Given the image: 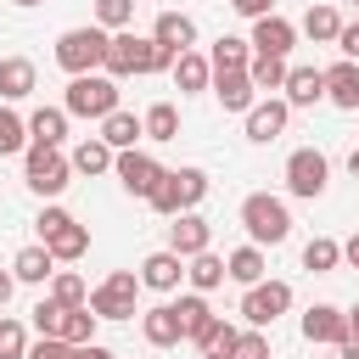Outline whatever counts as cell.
I'll list each match as a JSON object with an SVG mask.
<instances>
[{"instance_id":"cell-1","label":"cell","mask_w":359,"mask_h":359,"mask_svg":"<svg viewBox=\"0 0 359 359\" xmlns=\"http://www.w3.org/2000/svg\"><path fill=\"white\" fill-rule=\"evenodd\" d=\"M174 67V50H163L151 34H135V28H118L112 39H107V67L101 73H112V79H140V73H168Z\"/></svg>"},{"instance_id":"cell-2","label":"cell","mask_w":359,"mask_h":359,"mask_svg":"<svg viewBox=\"0 0 359 359\" xmlns=\"http://www.w3.org/2000/svg\"><path fill=\"white\" fill-rule=\"evenodd\" d=\"M107 28L95 22V28H67L62 39H56V67L67 73V79H79V73H101L107 67Z\"/></svg>"},{"instance_id":"cell-3","label":"cell","mask_w":359,"mask_h":359,"mask_svg":"<svg viewBox=\"0 0 359 359\" xmlns=\"http://www.w3.org/2000/svg\"><path fill=\"white\" fill-rule=\"evenodd\" d=\"M241 230H247L258 247H280V241L292 236V208H286L280 196H269V191H252V196L241 202Z\"/></svg>"},{"instance_id":"cell-4","label":"cell","mask_w":359,"mask_h":359,"mask_svg":"<svg viewBox=\"0 0 359 359\" xmlns=\"http://www.w3.org/2000/svg\"><path fill=\"white\" fill-rule=\"evenodd\" d=\"M34 230H39V241L56 252V264H79L84 252H90V230L67 213V208H39V219H34Z\"/></svg>"},{"instance_id":"cell-5","label":"cell","mask_w":359,"mask_h":359,"mask_svg":"<svg viewBox=\"0 0 359 359\" xmlns=\"http://www.w3.org/2000/svg\"><path fill=\"white\" fill-rule=\"evenodd\" d=\"M22 180L34 196H62L73 185V157H62V146H28L22 151Z\"/></svg>"},{"instance_id":"cell-6","label":"cell","mask_w":359,"mask_h":359,"mask_svg":"<svg viewBox=\"0 0 359 359\" xmlns=\"http://www.w3.org/2000/svg\"><path fill=\"white\" fill-rule=\"evenodd\" d=\"M62 107L73 112V118H107V112H118V79L112 73H79V79H67V95H62Z\"/></svg>"},{"instance_id":"cell-7","label":"cell","mask_w":359,"mask_h":359,"mask_svg":"<svg viewBox=\"0 0 359 359\" xmlns=\"http://www.w3.org/2000/svg\"><path fill=\"white\" fill-rule=\"evenodd\" d=\"M325 185H331V157L320 146H297L286 157V191L303 196V202H314V196H325Z\"/></svg>"},{"instance_id":"cell-8","label":"cell","mask_w":359,"mask_h":359,"mask_svg":"<svg viewBox=\"0 0 359 359\" xmlns=\"http://www.w3.org/2000/svg\"><path fill=\"white\" fill-rule=\"evenodd\" d=\"M286 309H292V280H269V275H264L258 286H247V292H241V320H247V325H258V331H269Z\"/></svg>"},{"instance_id":"cell-9","label":"cell","mask_w":359,"mask_h":359,"mask_svg":"<svg viewBox=\"0 0 359 359\" xmlns=\"http://www.w3.org/2000/svg\"><path fill=\"white\" fill-rule=\"evenodd\" d=\"M135 292H140V275L135 269H112L95 292H90V309L101 320H135Z\"/></svg>"},{"instance_id":"cell-10","label":"cell","mask_w":359,"mask_h":359,"mask_svg":"<svg viewBox=\"0 0 359 359\" xmlns=\"http://www.w3.org/2000/svg\"><path fill=\"white\" fill-rule=\"evenodd\" d=\"M112 174H118V185H123L129 196H151V191H157V180H163L168 168H163L151 151H140V146H135V151H118Z\"/></svg>"},{"instance_id":"cell-11","label":"cell","mask_w":359,"mask_h":359,"mask_svg":"<svg viewBox=\"0 0 359 359\" xmlns=\"http://www.w3.org/2000/svg\"><path fill=\"white\" fill-rule=\"evenodd\" d=\"M353 331H348V309L337 303H309L303 309V342H325V348H342Z\"/></svg>"},{"instance_id":"cell-12","label":"cell","mask_w":359,"mask_h":359,"mask_svg":"<svg viewBox=\"0 0 359 359\" xmlns=\"http://www.w3.org/2000/svg\"><path fill=\"white\" fill-rule=\"evenodd\" d=\"M208 90L219 95V107H224V112H241V118H247V112H252V101H258V84H252V73H247V67H219Z\"/></svg>"},{"instance_id":"cell-13","label":"cell","mask_w":359,"mask_h":359,"mask_svg":"<svg viewBox=\"0 0 359 359\" xmlns=\"http://www.w3.org/2000/svg\"><path fill=\"white\" fill-rule=\"evenodd\" d=\"M168 247H174L180 258H196V252H208V247H213V224H208L196 208H185V213H174V219H168Z\"/></svg>"},{"instance_id":"cell-14","label":"cell","mask_w":359,"mask_h":359,"mask_svg":"<svg viewBox=\"0 0 359 359\" xmlns=\"http://www.w3.org/2000/svg\"><path fill=\"white\" fill-rule=\"evenodd\" d=\"M286 118H292L286 95L252 101V112H247V140H252V146H269V140H280V135H286Z\"/></svg>"},{"instance_id":"cell-15","label":"cell","mask_w":359,"mask_h":359,"mask_svg":"<svg viewBox=\"0 0 359 359\" xmlns=\"http://www.w3.org/2000/svg\"><path fill=\"white\" fill-rule=\"evenodd\" d=\"M180 280H185V258H180L174 247L140 258V286H151V292H180Z\"/></svg>"},{"instance_id":"cell-16","label":"cell","mask_w":359,"mask_h":359,"mask_svg":"<svg viewBox=\"0 0 359 359\" xmlns=\"http://www.w3.org/2000/svg\"><path fill=\"white\" fill-rule=\"evenodd\" d=\"M140 331H146L151 348H180V342H185V325H180V309H174V303L146 309V314H140Z\"/></svg>"},{"instance_id":"cell-17","label":"cell","mask_w":359,"mask_h":359,"mask_svg":"<svg viewBox=\"0 0 359 359\" xmlns=\"http://www.w3.org/2000/svg\"><path fill=\"white\" fill-rule=\"evenodd\" d=\"M11 275H17L22 286H45V280L56 275V252H50L45 241H28V247L11 258Z\"/></svg>"},{"instance_id":"cell-18","label":"cell","mask_w":359,"mask_h":359,"mask_svg":"<svg viewBox=\"0 0 359 359\" xmlns=\"http://www.w3.org/2000/svg\"><path fill=\"white\" fill-rule=\"evenodd\" d=\"M325 101L342 112H359V62L342 56L337 67H325Z\"/></svg>"},{"instance_id":"cell-19","label":"cell","mask_w":359,"mask_h":359,"mask_svg":"<svg viewBox=\"0 0 359 359\" xmlns=\"http://www.w3.org/2000/svg\"><path fill=\"white\" fill-rule=\"evenodd\" d=\"M151 39H157L163 50H174V56H180V50H196V22H191L185 11H163V17L151 22Z\"/></svg>"},{"instance_id":"cell-20","label":"cell","mask_w":359,"mask_h":359,"mask_svg":"<svg viewBox=\"0 0 359 359\" xmlns=\"http://www.w3.org/2000/svg\"><path fill=\"white\" fill-rule=\"evenodd\" d=\"M292 45H297V28H292L286 17H275V11H269V17H258V22H252V50H264V56H286Z\"/></svg>"},{"instance_id":"cell-21","label":"cell","mask_w":359,"mask_h":359,"mask_svg":"<svg viewBox=\"0 0 359 359\" xmlns=\"http://www.w3.org/2000/svg\"><path fill=\"white\" fill-rule=\"evenodd\" d=\"M168 73H174V90H180V95H196V90L213 84V62H208L202 50H180Z\"/></svg>"},{"instance_id":"cell-22","label":"cell","mask_w":359,"mask_h":359,"mask_svg":"<svg viewBox=\"0 0 359 359\" xmlns=\"http://www.w3.org/2000/svg\"><path fill=\"white\" fill-rule=\"evenodd\" d=\"M286 107H314L325 101V67H286Z\"/></svg>"},{"instance_id":"cell-23","label":"cell","mask_w":359,"mask_h":359,"mask_svg":"<svg viewBox=\"0 0 359 359\" xmlns=\"http://www.w3.org/2000/svg\"><path fill=\"white\" fill-rule=\"evenodd\" d=\"M34 84H39V73L28 56H0V101H28Z\"/></svg>"},{"instance_id":"cell-24","label":"cell","mask_w":359,"mask_h":359,"mask_svg":"<svg viewBox=\"0 0 359 359\" xmlns=\"http://www.w3.org/2000/svg\"><path fill=\"white\" fill-rule=\"evenodd\" d=\"M140 135H146V123H140L135 112H123V107L101 118V140H107L112 151H135V146H140Z\"/></svg>"},{"instance_id":"cell-25","label":"cell","mask_w":359,"mask_h":359,"mask_svg":"<svg viewBox=\"0 0 359 359\" xmlns=\"http://www.w3.org/2000/svg\"><path fill=\"white\" fill-rule=\"evenodd\" d=\"M67 157H73V174H107V168L118 163V151H112V146H107L101 135H90V140H79V146H73Z\"/></svg>"},{"instance_id":"cell-26","label":"cell","mask_w":359,"mask_h":359,"mask_svg":"<svg viewBox=\"0 0 359 359\" xmlns=\"http://www.w3.org/2000/svg\"><path fill=\"white\" fill-rule=\"evenodd\" d=\"M224 269H230V280H236V286H258L269 264H264V247H258V241H247V247H236V252L224 258Z\"/></svg>"},{"instance_id":"cell-27","label":"cell","mask_w":359,"mask_h":359,"mask_svg":"<svg viewBox=\"0 0 359 359\" xmlns=\"http://www.w3.org/2000/svg\"><path fill=\"white\" fill-rule=\"evenodd\" d=\"M174 309H180V325H185V342H196L219 314L208 309V292H185V297H174Z\"/></svg>"},{"instance_id":"cell-28","label":"cell","mask_w":359,"mask_h":359,"mask_svg":"<svg viewBox=\"0 0 359 359\" xmlns=\"http://www.w3.org/2000/svg\"><path fill=\"white\" fill-rule=\"evenodd\" d=\"M67 118H73L67 107H39V112L28 118V135H34L39 146H62V140H67Z\"/></svg>"},{"instance_id":"cell-29","label":"cell","mask_w":359,"mask_h":359,"mask_svg":"<svg viewBox=\"0 0 359 359\" xmlns=\"http://www.w3.org/2000/svg\"><path fill=\"white\" fill-rule=\"evenodd\" d=\"M224 275H230V269H224V258H219L213 247L196 252V258H185V280H191V292H213Z\"/></svg>"},{"instance_id":"cell-30","label":"cell","mask_w":359,"mask_h":359,"mask_svg":"<svg viewBox=\"0 0 359 359\" xmlns=\"http://www.w3.org/2000/svg\"><path fill=\"white\" fill-rule=\"evenodd\" d=\"M236 342H241V331H236L230 320H213V325L196 337V353H202V359H236Z\"/></svg>"},{"instance_id":"cell-31","label":"cell","mask_w":359,"mask_h":359,"mask_svg":"<svg viewBox=\"0 0 359 359\" xmlns=\"http://www.w3.org/2000/svg\"><path fill=\"white\" fill-rule=\"evenodd\" d=\"M140 123H146V140H180V107L174 101H151Z\"/></svg>"},{"instance_id":"cell-32","label":"cell","mask_w":359,"mask_h":359,"mask_svg":"<svg viewBox=\"0 0 359 359\" xmlns=\"http://www.w3.org/2000/svg\"><path fill=\"white\" fill-rule=\"evenodd\" d=\"M303 34H309L314 45H337V34H342V17H337L331 6H309V11H303Z\"/></svg>"},{"instance_id":"cell-33","label":"cell","mask_w":359,"mask_h":359,"mask_svg":"<svg viewBox=\"0 0 359 359\" xmlns=\"http://www.w3.org/2000/svg\"><path fill=\"white\" fill-rule=\"evenodd\" d=\"M208 62H213V73H219V67H247V62H252V39L219 34V39H213V50H208Z\"/></svg>"},{"instance_id":"cell-34","label":"cell","mask_w":359,"mask_h":359,"mask_svg":"<svg viewBox=\"0 0 359 359\" xmlns=\"http://www.w3.org/2000/svg\"><path fill=\"white\" fill-rule=\"evenodd\" d=\"M342 264V241H331V236H314L309 247H303V269L309 275H331Z\"/></svg>"},{"instance_id":"cell-35","label":"cell","mask_w":359,"mask_h":359,"mask_svg":"<svg viewBox=\"0 0 359 359\" xmlns=\"http://www.w3.org/2000/svg\"><path fill=\"white\" fill-rule=\"evenodd\" d=\"M28 146H34L28 118H17L11 107H0V157H17V151H28Z\"/></svg>"},{"instance_id":"cell-36","label":"cell","mask_w":359,"mask_h":359,"mask_svg":"<svg viewBox=\"0 0 359 359\" xmlns=\"http://www.w3.org/2000/svg\"><path fill=\"white\" fill-rule=\"evenodd\" d=\"M168 180H174L180 213H185V208H196V202L208 196V174H202V168H168Z\"/></svg>"},{"instance_id":"cell-37","label":"cell","mask_w":359,"mask_h":359,"mask_svg":"<svg viewBox=\"0 0 359 359\" xmlns=\"http://www.w3.org/2000/svg\"><path fill=\"white\" fill-rule=\"evenodd\" d=\"M95 325H101V314H95L90 303H79V309H67V320H62V337H67L73 348H84V342H95Z\"/></svg>"},{"instance_id":"cell-38","label":"cell","mask_w":359,"mask_h":359,"mask_svg":"<svg viewBox=\"0 0 359 359\" xmlns=\"http://www.w3.org/2000/svg\"><path fill=\"white\" fill-rule=\"evenodd\" d=\"M247 73H252L258 90H280V84H286V56H264V50H252Z\"/></svg>"},{"instance_id":"cell-39","label":"cell","mask_w":359,"mask_h":359,"mask_svg":"<svg viewBox=\"0 0 359 359\" xmlns=\"http://www.w3.org/2000/svg\"><path fill=\"white\" fill-rule=\"evenodd\" d=\"M50 297L67 303V309H79V303H90V286H84L79 269H56V275H50Z\"/></svg>"},{"instance_id":"cell-40","label":"cell","mask_w":359,"mask_h":359,"mask_svg":"<svg viewBox=\"0 0 359 359\" xmlns=\"http://www.w3.org/2000/svg\"><path fill=\"white\" fill-rule=\"evenodd\" d=\"M28 314H34V331H39V337H62V320H67V303H56V297L45 292V297H39V303H34Z\"/></svg>"},{"instance_id":"cell-41","label":"cell","mask_w":359,"mask_h":359,"mask_svg":"<svg viewBox=\"0 0 359 359\" xmlns=\"http://www.w3.org/2000/svg\"><path fill=\"white\" fill-rule=\"evenodd\" d=\"M0 359H28V325L0 314Z\"/></svg>"},{"instance_id":"cell-42","label":"cell","mask_w":359,"mask_h":359,"mask_svg":"<svg viewBox=\"0 0 359 359\" xmlns=\"http://www.w3.org/2000/svg\"><path fill=\"white\" fill-rule=\"evenodd\" d=\"M95 22H101L107 34L129 28V22H135V0H95Z\"/></svg>"},{"instance_id":"cell-43","label":"cell","mask_w":359,"mask_h":359,"mask_svg":"<svg viewBox=\"0 0 359 359\" xmlns=\"http://www.w3.org/2000/svg\"><path fill=\"white\" fill-rule=\"evenodd\" d=\"M28 359H79V348L67 337H39V342H28Z\"/></svg>"},{"instance_id":"cell-44","label":"cell","mask_w":359,"mask_h":359,"mask_svg":"<svg viewBox=\"0 0 359 359\" xmlns=\"http://www.w3.org/2000/svg\"><path fill=\"white\" fill-rule=\"evenodd\" d=\"M236 359H269V337H264L258 325H247L241 342H236Z\"/></svg>"},{"instance_id":"cell-45","label":"cell","mask_w":359,"mask_h":359,"mask_svg":"<svg viewBox=\"0 0 359 359\" xmlns=\"http://www.w3.org/2000/svg\"><path fill=\"white\" fill-rule=\"evenodd\" d=\"M337 50H342L348 62H359V22H342V34H337Z\"/></svg>"},{"instance_id":"cell-46","label":"cell","mask_w":359,"mask_h":359,"mask_svg":"<svg viewBox=\"0 0 359 359\" xmlns=\"http://www.w3.org/2000/svg\"><path fill=\"white\" fill-rule=\"evenodd\" d=\"M230 6H236V17H247V22H258V17L275 11V0H230Z\"/></svg>"},{"instance_id":"cell-47","label":"cell","mask_w":359,"mask_h":359,"mask_svg":"<svg viewBox=\"0 0 359 359\" xmlns=\"http://www.w3.org/2000/svg\"><path fill=\"white\" fill-rule=\"evenodd\" d=\"M79 359H118V353H112V348H101V342H84V348H79Z\"/></svg>"},{"instance_id":"cell-48","label":"cell","mask_w":359,"mask_h":359,"mask_svg":"<svg viewBox=\"0 0 359 359\" xmlns=\"http://www.w3.org/2000/svg\"><path fill=\"white\" fill-rule=\"evenodd\" d=\"M11 292H17V275H11V269H0V309L11 303Z\"/></svg>"},{"instance_id":"cell-49","label":"cell","mask_w":359,"mask_h":359,"mask_svg":"<svg viewBox=\"0 0 359 359\" xmlns=\"http://www.w3.org/2000/svg\"><path fill=\"white\" fill-rule=\"evenodd\" d=\"M342 264H353V269H359V236H353V241H342Z\"/></svg>"},{"instance_id":"cell-50","label":"cell","mask_w":359,"mask_h":359,"mask_svg":"<svg viewBox=\"0 0 359 359\" xmlns=\"http://www.w3.org/2000/svg\"><path fill=\"white\" fill-rule=\"evenodd\" d=\"M342 359H359V337H348V342H342Z\"/></svg>"},{"instance_id":"cell-51","label":"cell","mask_w":359,"mask_h":359,"mask_svg":"<svg viewBox=\"0 0 359 359\" xmlns=\"http://www.w3.org/2000/svg\"><path fill=\"white\" fill-rule=\"evenodd\" d=\"M348 331H353V337H359V303H353V309H348Z\"/></svg>"},{"instance_id":"cell-52","label":"cell","mask_w":359,"mask_h":359,"mask_svg":"<svg viewBox=\"0 0 359 359\" xmlns=\"http://www.w3.org/2000/svg\"><path fill=\"white\" fill-rule=\"evenodd\" d=\"M348 174H353V180H359V146H353V151H348Z\"/></svg>"},{"instance_id":"cell-53","label":"cell","mask_w":359,"mask_h":359,"mask_svg":"<svg viewBox=\"0 0 359 359\" xmlns=\"http://www.w3.org/2000/svg\"><path fill=\"white\" fill-rule=\"evenodd\" d=\"M11 6H22V11H28V6H45V0H11Z\"/></svg>"},{"instance_id":"cell-54","label":"cell","mask_w":359,"mask_h":359,"mask_svg":"<svg viewBox=\"0 0 359 359\" xmlns=\"http://www.w3.org/2000/svg\"><path fill=\"white\" fill-rule=\"evenodd\" d=\"M353 6H359V0H353Z\"/></svg>"}]
</instances>
